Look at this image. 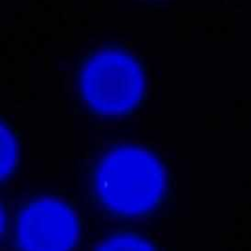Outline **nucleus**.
Returning <instances> with one entry per match:
<instances>
[{
    "label": "nucleus",
    "mask_w": 251,
    "mask_h": 251,
    "mask_svg": "<svg viewBox=\"0 0 251 251\" xmlns=\"http://www.w3.org/2000/svg\"><path fill=\"white\" fill-rule=\"evenodd\" d=\"M82 89L94 109L105 114H119L136 104L142 91V78L130 59L118 53H106L87 66Z\"/></svg>",
    "instance_id": "nucleus-2"
},
{
    "label": "nucleus",
    "mask_w": 251,
    "mask_h": 251,
    "mask_svg": "<svg viewBox=\"0 0 251 251\" xmlns=\"http://www.w3.org/2000/svg\"><path fill=\"white\" fill-rule=\"evenodd\" d=\"M98 193L112 210L136 215L150 210L161 198L165 173L148 151L122 147L102 161L96 177Z\"/></svg>",
    "instance_id": "nucleus-1"
},
{
    "label": "nucleus",
    "mask_w": 251,
    "mask_h": 251,
    "mask_svg": "<svg viewBox=\"0 0 251 251\" xmlns=\"http://www.w3.org/2000/svg\"><path fill=\"white\" fill-rule=\"evenodd\" d=\"M96 251H155L149 242L132 235L115 236L104 243Z\"/></svg>",
    "instance_id": "nucleus-5"
},
{
    "label": "nucleus",
    "mask_w": 251,
    "mask_h": 251,
    "mask_svg": "<svg viewBox=\"0 0 251 251\" xmlns=\"http://www.w3.org/2000/svg\"><path fill=\"white\" fill-rule=\"evenodd\" d=\"M77 234L78 225L74 212L52 198L30 203L18 224V239L24 251H70Z\"/></svg>",
    "instance_id": "nucleus-3"
},
{
    "label": "nucleus",
    "mask_w": 251,
    "mask_h": 251,
    "mask_svg": "<svg viewBox=\"0 0 251 251\" xmlns=\"http://www.w3.org/2000/svg\"><path fill=\"white\" fill-rule=\"evenodd\" d=\"M0 176L1 178L9 176L17 162V142L9 128L4 125L0 129Z\"/></svg>",
    "instance_id": "nucleus-4"
}]
</instances>
